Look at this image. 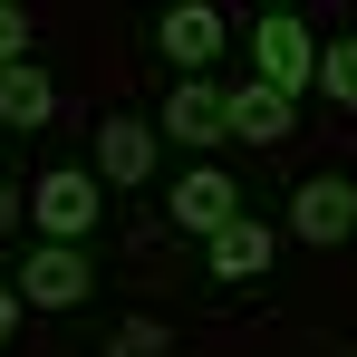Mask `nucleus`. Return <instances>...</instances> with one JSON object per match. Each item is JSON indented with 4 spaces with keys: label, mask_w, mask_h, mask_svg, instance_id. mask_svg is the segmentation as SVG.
Listing matches in <instances>:
<instances>
[{
    "label": "nucleus",
    "mask_w": 357,
    "mask_h": 357,
    "mask_svg": "<svg viewBox=\"0 0 357 357\" xmlns=\"http://www.w3.org/2000/svg\"><path fill=\"white\" fill-rule=\"evenodd\" d=\"M203 261H213V280H261V271L280 261V232L251 222V213H232L222 232H203Z\"/></svg>",
    "instance_id": "6e6552de"
},
{
    "label": "nucleus",
    "mask_w": 357,
    "mask_h": 357,
    "mask_svg": "<svg viewBox=\"0 0 357 357\" xmlns=\"http://www.w3.org/2000/svg\"><path fill=\"white\" fill-rule=\"evenodd\" d=\"M97 213H107V183L77 174V165H49V174L29 183V222H39L49 241H87V232H97Z\"/></svg>",
    "instance_id": "f257e3e1"
},
{
    "label": "nucleus",
    "mask_w": 357,
    "mask_h": 357,
    "mask_svg": "<svg viewBox=\"0 0 357 357\" xmlns=\"http://www.w3.org/2000/svg\"><path fill=\"white\" fill-rule=\"evenodd\" d=\"M0 155H10V126H0Z\"/></svg>",
    "instance_id": "f3484780"
},
{
    "label": "nucleus",
    "mask_w": 357,
    "mask_h": 357,
    "mask_svg": "<svg viewBox=\"0 0 357 357\" xmlns=\"http://www.w3.org/2000/svg\"><path fill=\"white\" fill-rule=\"evenodd\" d=\"M87 290H97L87 241H39V251L20 261V299H29V309H77Z\"/></svg>",
    "instance_id": "7ed1b4c3"
},
{
    "label": "nucleus",
    "mask_w": 357,
    "mask_h": 357,
    "mask_svg": "<svg viewBox=\"0 0 357 357\" xmlns=\"http://www.w3.org/2000/svg\"><path fill=\"white\" fill-rule=\"evenodd\" d=\"M20 319H29V299H20V280H0V348L20 338Z\"/></svg>",
    "instance_id": "2eb2a0df"
},
{
    "label": "nucleus",
    "mask_w": 357,
    "mask_h": 357,
    "mask_svg": "<svg viewBox=\"0 0 357 357\" xmlns=\"http://www.w3.org/2000/svg\"><path fill=\"white\" fill-rule=\"evenodd\" d=\"M107 357H174V338H165L155 319H126L116 338H107Z\"/></svg>",
    "instance_id": "ddd939ff"
},
{
    "label": "nucleus",
    "mask_w": 357,
    "mask_h": 357,
    "mask_svg": "<svg viewBox=\"0 0 357 357\" xmlns=\"http://www.w3.org/2000/svg\"><path fill=\"white\" fill-rule=\"evenodd\" d=\"M290 232L319 241V251H328V241H348V232H357V183H348V174H309V183H290Z\"/></svg>",
    "instance_id": "39448f33"
},
{
    "label": "nucleus",
    "mask_w": 357,
    "mask_h": 357,
    "mask_svg": "<svg viewBox=\"0 0 357 357\" xmlns=\"http://www.w3.org/2000/svg\"><path fill=\"white\" fill-rule=\"evenodd\" d=\"M20 213H29V193H10V183H0V241H10V222H20Z\"/></svg>",
    "instance_id": "dca6fc26"
},
{
    "label": "nucleus",
    "mask_w": 357,
    "mask_h": 357,
    "mask_svg": "<svg viewBox=\"0 0 357 357\" xmlns=\"http://www.w3.org/2000/svg\"><path fill=\"white\" fill-rule=\"evenodd\" d=\"M165 203H174V222H183V232H222V222L241 213V183L222 174V165H183V174L165 183Z\"/></svg>",
    "instance_id": "0eeeda50"
},
{
    "label": "nucleus",
    "mask_w": 357,
    "mask_h": 357,
    "mask_svg": "<svg viewBox=\"0 0 357 357\" xmlns=\"http://www.w3.org/2000/svg\"><path fill=\"white\" fill-rule=\"evenodd\" d=\"M251 77H271L280 97H309L319 49H309V20H299V10H271V20L251 29Z\"/></svg>",
    "instance_id": "f03ea898"
},
{
    "label": "nucleus",
    "mask_w": 357,
    "mask_h": 357,
    "mask_svg": "<svg viewBox=\"0 0 357 357\" xmlns=\"http://www.w3.org/2000/svg\"><path fill=\"white\" fill-rule=\"evenodd\" d=\"M319 97H338V107H357V39H338V49H319V77H309Z\"/></svg>",
    "instance_id": "f8f14e48"
},
{
    "label": "nucleus",
    "mask_w": 357,
    "mask_h": 357,
    "mask_svg": "<svg viewBox=\"0 0 357 357\" xmlns=\"http://www.w3.org/2000/svg\"><path fill=\"white\" fill-rule=\"evenodd\" d=\"M97 183H155V126L145 116H107L97 126Z\"/></svg>",
    "instance_id": "9d476101"
},
{
    "label": "nucleus",
    "mask_w": 357,
    "mask_h": 357,
    "mask_svg": "<svg viewBox=\"0 0 357 357\" xmlns=\"http://www.w3.org/2000/svg\"><path fill=\"white\" fill-rule=\"evenodd\" d=\"M49 116H59V87H49V68L10 59V68H0V126L20 135V126H49Z\"/></svg>",
    "instance_id": "9b49d317"
},
{
    "label": "nucleus",
    "mask_w": 357,
    "mask_h": 357,
    "mask_svg": "<svg viewBox=\"0 0 357 357\" xmlns=\"http://www.w3.org/2000/svg\"><path fill=\"white\" fill-rule=\"evenodd\" d=\"M155 126H165L174 145H193V155H213V145L232 135V87H213V77H174Z\"/></svg>",
    "instance_id": "20e7f679"
},
{
    "label": "nucleus",
    "mask_w": 357,
    "mask_h": 357,
    "mask_svg": "<svg viewBox=\"0 0 357 357\" xmlns=\"http://www.w3.org/2000/svg\"><path fill=\"white\" fill-rule=\"evenodd\" d=\"M222 39H232V29H222V10H213V0H174V10L155 20V49H165L183 77H203V68L222 59Z\"/></svg>",
    "instance_id": "423d86ee"
},
{
    "label": "nucleus",
    "mask_w": 357,
    "mask_h": 357,
    "mask_svg": "<svg viewBox=\"0 0 357 357\" xmlns=\"http://www.w3.org/2000/svg\"><path fill=\"white\" fill-rule=\"evenodd\" d=\"M10 59H29V10H20V0H0V68Z\"/></svg>",
    "instance_id": "4468645a"
},
{
    "label": "nucleus",
    "mask_w": 357,
    "mask_h": 357,
    "mask_svg": "<svg viewBox=\"0 0 357 357\" xmlns=\"http://www.w3.org/2000/svg\"><path fill=\"white\" fill-rule=\"evenodd\" d=\"M290 126H299V97H280L271 77H241L232 87V135L241 145H290Z\"/></svg>",
    "instance_id": "1a4fd4ad"
}]
</instances>
